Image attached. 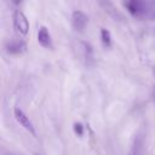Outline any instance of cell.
Segmentation results:
<instances>
[{
	"mask_svg": "<svg viewBox=\"0 0 155 155\" xmlns=\"http://www.w3.org/2000/svg\"><path fill=\"white\" fill-rule=\"evenodd\" d=\"M11 1H12V2L15 4V5H18V4H19V2L22 1V0H11Z\"/></svg>",
	"mask_w": 155,
	"mask_h": 155,
	"instance_id": "obj_10",
	"label": "cell"
},
{
	"mask_svg": "<svg viewBox=\"0 0 155 155\" xmlns=\"http://www.w3.org/2000/svg\"><path fill=\"white\" fill-rule=\"evenodd\" d=\"M153 73H154V75H155V67L153 68Z\"/></svg>",
	"mask_w": 155,
	"mask_h": 155,
	"instance_id": "obj_11",
	"label": "cell"
},
{
	"mask_svg": "<svg viewBox=\"0 0 155 155\" xmlns=\"http://www.w3.org/2000/svg\"><path fill=\"white\" fill-rule=\"evenodd\" d=\"M13 115H15L16 121H17V122L23 127V128H25L28 132H30L31 134H34V136H35V128H34V126H33L31 121L29 120V117L25 115V113H24L21 108L16 107V108L13 109Z\"/></svg>",
	"mask_w": 155,
	"mask_h": 155,
	"instance_id": "obj_2",
	"label": "cell"
},
{
	"mask_svg": "<svg viewBox=\"0 0 155 155\" xmlns=\"http://www.w3.org/2000/svg\"><path fill=\"white\" fill-rule=\"evenodd\" d=\"M125 6L127 11L136 17H139L145 12V5L143 0H126Z\"/></svg>",
	"mask_w": 155,
	"mask_h": 155,
	"instance_id": "obj_4",
	"label": "cell"
},
{
	"mask_svg": "<svg viewBox=\"0 0 155 155\" xmlns=\"http://www.w3.org/2000/svg\"><path fill=\"white\" fill-rule=\"evenodd\" d=\"M154 99H155V91H154Z\"/></svg>",
	"mask_w": 155,
	"mask_h": 155,
	"instance_id": "obj_12",
	"label": "cell"
},
{
	"mask_svg": "<svg viewBox=\"0 0 155 155\" xmlns=\"http://www.w3.org/2000/svg\"><path fill=\"white\" fill-rule=\"evenodd\" d=\"M101 40H102V44L105 47H110L111 46V34H110V31L108 29L101 28Z\"/></svg>",
	"mask_w": 155,
	"mask_h": 155,
	"instance_id": "obj_7",
	"label": "cell"
},
{
	"mask_svg": "<svg viewBox=\"0 0 155 155\" xmlns=\"http://www.w3.org/2000/svg\"><path fill=\"white\" fill-rule=\"evenodd\" d=\"M38 42L44 47V48H52V39L48 29L46 27H40L38 31Z\"/></svg>",
	"mask_w": 155,
	"mask_h": 155,
	"instance_id": "obj_5",
	"label": "cell"
},
{
	"mask_svg": "<svg viewBox=\"0 0 155 155\" xmlns=\"http://www.w3.org/2000/svg\"><path fill=\"white\" fill-rule=\"evenodd\" d=\"M27 50V45L23 40H11L6 44V51L11 54H21Z\"/></svg>",
	"mask_w": 155,
	"mask_h": 155,
	"instance_id": "obj_6",
	"label": "cell"
},
{
	"mask_svg": "<svg viewBox=\"0 0 155 155\" xmlns=\"http://www.w3.org/2000/svg\"><path fill=\"white\" fill-rule=\"evenodd\" d=\"M73 127H74V132H75V134H78V136H82V134H84V126H82V124H80V122H75Z\"/></svg>",
	"mask_w": 155,
	"mask_h": 155,
	"instance_id": "obj_9",
	"label": "cell"
},
{
	"mask_svg": "<svg viewBox=\"0 0 155 155\" xmlns=\"http://www.w3.org/2000/svg\"><path fill=\"white\" fill-rule=\"evenodd\" d=\"M82 48H84V53H85V58H86L87 64L92 63L93 62V50H92V46L88 42H82Z\"/></svg>",
	"mask_w": 155,
	"mask_h": 155,
	"instance_id": "obj_8",
	"label": "cell"
},
{
	"mask_svg": "<svg viewBox=\"0 0 155 155\" xmlns=\"http://www.w3.org/2000/svg\"><path fill=\"white\" fill-rule=\"evenodd\" d=\"M88 23V17L80 10H75L71 15V25L75 30L82 31Z\"/></svg>",
	"mask_w": 155,
	"mask_h": 155,
	"instance_id": "obj_3",
	"label": "cell"
},
{
	"mask_svg": "<svg viewBox=\"0 0 155 155\" xmlns=\"http://www.w3.org/2000/svg\"><path fill=\"white\" fill-rule=\"evenodd\" d=\"M12 22H13V28L17 34L25 36L29 31V21L27 16L24 15L23 11L21 10H15L13 16H12Z\"/></svg>",
	"mask_w": 155,
	"mask_h": 155,
	"instance_id": "obj_1",
	"label": "cell"
}]
</instances>
